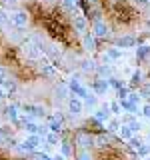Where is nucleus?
I'll list each match as a JSON object with an SVG mask.
<instances>
[{
	"label": "nucleus",
	"mask_w": 150,
	"mask_h": 160,
	"mask_svg": "<svg viewBox=\"0 0 150 160\" xmlns=\"http://www.w3.org/2000/svg\"><path fill=\"white\" fill-rule=\"evenodd\" d=\"M110 34V30H108V26H106V22H104L102 18H94L92 20V36L94 38H106Z\"/></svg>",
	"instance_id": "1"
},
{
	"label": "nucleus",
	"mask_w": 150,
	"mask_h": 160,
	"mask_svg": "<svg viewBox=\"0 0 150 160\" xmlns=\"http://www.w3.org/2000/svg\"><path fill=\"white\" fill-rule=\"evenodd\" d=\"M42 140L44 138H40L38 134H30V136L24 140L22 144H20V150H22V152H34V150L42 144Z\"/></svg>",
	"instance_id": "2"
},
{
	"label": "nucleus",
	"mask_w": 150,
	"mask_h": 160,
	"mask_svg": "<svg viewBox=\"0 0 150 160\" xmlns=\"http://www.w3.org/2000/svg\"><path fill=\"white\" fill-rule=\"evenodd\" d=\"M10 22H12V26H16V28H26L30 24V16H28V12H24V10H16V12L10 16Z\"/></svg>",
	"instance_id": "3"
},
{
	"label": "nucleus",
	"mask_w": 150,
	"mask_h": 160,
	"mask_svg": "<svg viewBox=\"0 0 150 160\" xmlns=\"http://www.w3.org/2000/svg\"><path fill=\"white\" fill-rule=\"evenodd\" d=\"M76 142H78V146L82 148V150H88L90 146H92L94 138H92V134H90V132H76Z\"/></svg>",
	"instance_id": "4"
},
{
	"label": "nucleus",
	"mask_w": 150,
	"mask_h": 160,
	"mask_svg": "<svg viewBox=\"0 0 150 160\" xmlns=\"http://www.w3.org/2000/svg\"><path fill=\"white\" fill-rule=\"evenodd\" d=\"M72 26H74V30L76 32H80V34H86V30H88V18L86 16H74V20H72Z\"/></svg>",
	"instance_id": "5"
},
{
	"label": "nucleus",
	"mask_w": 150,
	"mask_h": 160,
	"mask_svg": "<svg viewBox=\"0 0 150 160\" xmlns=\"http://www.w3.org/2000/svg\"><path fill=\"white\" fill-rule=\"evenodd\" d=\"M68 110H70L72 116H78V114H82V110H84V102L80 98H70L68 100Z\"/></svg>",
	"instance_id": "6"
},
{
	"label": "nucleus",
	"mask_w": 150,
	"mask_h": 160,
	"mask_svg": "<svg viewBox=\"0 0 150 160\" xmlns=\"http://www.w3.org/2000/svg\"><path fill=\"white\" fill-rule=\"evenodd\" d=\"M24 112H26V116H30V118H42L44 116V108L38 106V104H26V106H24Z\"/></svg>",
	"instance_id": "7"
},
{
	"label": "nucleus",
	"mask_w": 150,
	"mask_h": 160,
	"mask_svg": "<svg viewBox=\"0 0 150 160\" xmlns=\"http://www.w3.org/2000/svg\"><path fill=\"white\" fill-rule=\"evenodd\" d=\"M94 120H98L100 124L108 122V120H110V110H108V106H104V108L96 110V112H94Z\"/></svg>",
	"instance_id": "8"
},
{
	"label": "nucleus",
	"mask_w": 150,
	"mask_h": 160,
	"mask_svg": "<svg viewBox=\"0 0 150 160\" xmlns=\"http://www.w3.org/2000/svg\"><path fill=\"white\" fill-rule=\"evenodd\" d=\"M92 88H94V94L100 96V94H104L108 90V82H106V80H94V82H92Z\"/></svg>",
	"instance_id": "9"
},
{
	"label": "nucleus",
	"mask_w": 150,
	"mask_h": 160,
	"mask_svg": "<svg viewBox=\"0 0 150 160\" xmlns=\"http://www.w3.org/2000/svg\"><path fill=\"white\" fill-rule=\"evenodd\" d=\"M48 128H50V132H60L62 130V120H60V116L58 114H54L52 118H50V122H48Z\"/></svg>",
	"instance_id": "10"
},
{
	"label": "nucleus",
	"mask_w": 150,
	"mask_h": 160,
	"mask_svg": "<svg viewBox=\"0 0 150 160\" xmlns=\"http://www.w3.org/2000/svg\"><path fill=\"white\" fill-rule=\"evenodd\" d=\"M82 42H84V48L86 50H96V38H94L90 32H86L82 36Z\"/></svg>",
	"instance_id": "11"
},
{
	"label": "nucleus",
	"mask_w": 150,
	"mask_h": 160,
	"mask_svg": "<svg viewBox=\"0 0 150 160\" xmlns=\"http://www.w3.org/2000/svg\"><path fill=\"white\" fill-rule=\"evenodd\" d=\"M118 134H120V138H124V140H130L134 136V132L130 130L128 124H120V128H118Z\"/></svg>",
	"instance_id": "12"
},
{
	"label": "nucleus",
	"mask_w": 150,
	"mask_h": 160,
	"mask_svg": "<svg viewBox=\"0 0 150 160\" xmlns=\"http://www.w3.org/2000/svg\"><path fill=\"white\" fill-rule=\"evenodd\" d=\"M6 116H8V120H12V122H18L20 120V114H18L16 106H8L6 108Z\"/></svg>",
	"instance_id": "13"
},
{
	"label": "nucleus",
	"mask_w": 150,
	"mask_h": 160,
	"mask_svg": "<svg viewBox=\"0 0 150 160\" xmlns=\"http://www.w3.org/2000/svg\"><path fill=\"white\" fill-rule=\"evenodd\" d=\"M44 138H46V144H48V146H58V142H60V138H58L56 132H48Z\"/></svg>",
	"instance_id": "14"
},
{
	"label": "nucleus",
	"mask_w": 150,
	"mask_h": 160,
	"mask_svg": "<svg viewBox=\"0 0 150 160\" xmlns=\"http://www.w3.org/2000/svg\"><path fill=\"white\" fill-rule=\"evenodd\" d=\"M136 152H138V156L140 158H146V156H150V144H140V146L136 148Z\"/></svg>",
	"instance_id": "15"
},
{
	"label": "nucleus",
	"mask_w": 150,
	"mask_h": 160,
	"mask_svg": "<svg viewBox=\"0 0 150 160\" xmlns=\"http://www.w3.org/2000/svg\"><path fill=\"white\" fill-rule=\"evenodd\" d=\"M82 102L86 104V106H96V102H98V100H96V94H94V92H88L86 96L82 98Z\"/></svg>",
	"instance_id": "16"
},
{
	"label": "nucleus",
	"mask_w": 150,
	"mask_h": 160,
	"mask_svg": "<svg viewBox=\"0 0 150 160\" xmlns=\"http://www.w3.org/2000/svg\"><path fill=\"white\" fill-rule=\"evenodd\" d=\"M118 44H120L122 48H130V46H134V44H136V40H134L132 36H124V38L118 40Z\"/></svg>",
	"instance_id": "17"
},
{
	"label": "nucleus",
	"mask_w": 150,
	"mask_h": 160,
	"mask_svg": "<svg viewBox=\"0 0 150 160\" xmlns=\"http://www.w3.org/2000/svg\"><path fill=\"white\" fill-rule=\"evenodd\" d=\"M108 58L110 60H118V58H122V50L120 48H108Z\"/></svg>",
	"instance_id": "18"
},
{
	"label": "nucleus",
	"mask_w": 150,
	"mask_h": 160,
	"mask_svg": "<svg viewBox=\"0 0 150 160\" xmlns=\"http://www.w3.org/2000/svg\"><path fill=\"white\" fill-rule=\"evenodd\" d=\"M140 96L150 98V82H142V84H140Z\"/></svg>",
	"instance_id": "19"
},
{
	"label": "nucleus",
	"mask_w": 150,
	"mask_h": 160,
	"mask_svg": "<svg viewBox=\"0 0 150 160\" xmlns=\"http://www.w3.org/2000/svg\"><path fill=\"white\" fill-rule=\"evenodd\" d=\"M10 80V76H8V70L4 68V66H0V86H4Z\"/></svg>",
	"instance_id": "20"
},
{
	"label": "nucleus",
	"mask_w": 150,
	"mask_h": 160,
	"mask_svg": "<svg viewBox=\"0 0 150 160\" xmlns=\"http://www.w3.org/2000/svg\"><path fill=\"white\" fill-rule=\"evenodd\" d=\"M60 150H62V156H70V154H72V146H70L68 142L60 144Z\"/></svg>",
	"instance_id": "21"
},
{
	"label": "nucleus",
	"mask_w": 150,
	"mask_h": 160,
	"mask_svg": "<svg viewBox=\"0 0 150 160\" xmlns=\"http://www.w3.org/2000/svg\"><path fill=\"white\" fill-rule=\"evenodd\" d=\"M32 160H52V158H50L48 154H44V152L42 154H40V152H34L32 154Z\"/></svg>",
	"instance_id": "22"
},
{
	"label": "nucleus",
	"mask_w": 150,
	"mask_h": 160,
	"mask_svg": "<svg viewBox=\"0 0 150 160\" xmlns=\"http://www.w3.org/2000/svg\"><path fill=\"white\" fill-rule=\"evenodd\" d=\"M78 160H92V154H90L88 150H82V152L78 154Z\"/></svg>",
	"instance_id": "23"
},
{
	"label": "nucleus",
	"mask_w": 150,
	"mask_h": 160,
	"mask_svg": "<svg viewBox=\"0 0 150 160\" xmlns=\"http://www.w3.org/2000/svg\"><path fill=\"white\" fill-rule=\"evenodd\" d=\"M120 108H122V106H120V102H112V104L108 106V110H112L114 114H120Z\"/></svg>",
	"instance_id": "24"
},
{
	"label": "nucleus",
	"mask_w": 150,
	"mask_h": 160,
	"mask_svg": "<svg viewBox=\"0 0 150 160\" xmlns=\"http://www.w3.org/2000/svg\"><path fill=\"white\" fill-rule=\"evenodd\" d=\"M128 126H130V130H132V132H138V130H140V122H136V120H130Z\"/></svg>",
	"instance_id": "25"
},
{
	"label": "nucleus",
	"mask_w": 150,
	"mask_h": 160,
	"mask_svg": "<svg viewBox=\"0 0 150 160\" xmlns=\"http://www.w3.org/2000/svg\"><path fill=\"white\" fill-rule=\"evenodd\" d=\"M140 144H142V140H140V138H136V136L130 138V146H132V148H138Z\"/></svg>",
	"instance_id": "26"
},
{
	"label": "nucleus",
	"mask_w": 150,
	"mask_h": 160,
	"mask_svg": "<svg viewBox=\"0 0 150 160\" xmlns=\"http://www.w3.org/2000/svg\"><path fill=\"white\" fill-rule=\"evenodd\" d=\"M148 54H150V48H148V46H142V48H140V50H138V56H140V58H144V56H148Z\"/></svg>",
	"instance_id": "27"
},
{
	"label": "nucleus",
	"mask_w": 150,
	"mask_h": 160,
	"mask_svg": "<svg viewBox=\"0 0 150 160\" xmlns=\"http://www.w3.org/2000/svg\"><path fill=\"white\" fill-rule=\"evenodd\" d=\"M10 22V18H6V14L0 10V26H4V24H8Z\"/></svg>",
	"instance_id": "28"
},
{
	"label": "nucleus",
	"mask_w": 150,
	"mask_h": 160,
	"mask_svg": "<svg viewBox=\"0 0 150 160\" xmlns=\"http://www.w3.org/2000/svg\"><path fill=\"white\" fill-rule=\"evenodd\" d=\"M140 78H142V74H140V72H134L132 74V84H140Z\"/></svg>",
	"instance_id": "29"
},
{
	"label": "nucleus",
	"mask_w": 150,
	"mask_h": 160,
	"mask_svg": "<svg viewBox=\"0 0 150 160\" xmlns=\"http://www.w3.org/2000/svg\"><path fill=\"white\" fill-rule=\"evenodd\" d=\"M120 128V122L118 120H112V122H110V130H118Z\"/></svg>",
	"instance_id": "30"
},
{
	"label": "nucleus",
	"mask_w": 150,
	"mask_h": 160,
	"mask_svg": "<svg viewBox=\"0 0 150 160\" xmlns=\"http://www.w3.org/2000/svg\"><path fill=\"white\" fill-rule=\"evenodd\" d=\"M142 114H144L146 118H150V104H146V106L142 108Z\"/></svg>",
	"instance_id": "31"
},
{
	"label": "nucleus",
	"mask_w": 150,
	"mask_h": 160,
	"mask_svg": "<svg viewBox=\"0 0 150 160\" xmlns=\"http://www.w3.org/2000/svg\"><path fill=\"white\" fill-rule=\"evenodd\" d=\"M52 160H66V156H62V154H56V156H54Z\"/></svg>",
	"instance_id": "32"
},
{
	"label": "nucleus",
	"mask_w": 150,
	"mask_h": 160,
	"mask_svg": "<svg viewBox=\"0 0 150 160\" xmlns=\"http://www.w3.org/2000/svg\"><path fill=\"white\" fill-rule=\"evenodd\" d=\"M4 98H6V92H4V90L0 88V100H4Z\"/></svg>",
	"instance_id": "33"
},
{
	"label": "nucleus",
	"mask_w": 150,
	"mask_h": 160,
	"mask_svg": "<svg viewBox=\"0 0 150 160\" xmlns=\"http://www.w3.org/2000/svg\"><path fill=\"white\" fill-rule=\"evenodd\" d=\"M148 140H150V134H148Z\"/></svg>",
	"instance_id": "34"
},
{
	"label": "nucleus",
	"mask_w": 150,
	"mask_h": 160,
	"mask_svg": "<svg viewBox=\"0 0 150 160\" xmlns=\"http://www.w3.org/2000/svg\"><path fill=\"white\" fill-rule=\"evenodd\" d=\"M146 158H148V160H150V156H146Z\"/></svg>",
	"instance_id": "35"
}]
</instances>
